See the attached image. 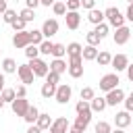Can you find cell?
<instances>
[{"label": "cell", "mask_w": 133, "mask_h": 133, "mask_svg": "<svg viewBox=\"0 0 133 133\" xmlns=\"http://www.w3.org/2000/svg\"><path fill=\"white\" fill-rule=\"evenodd\" d=\"M104 17H106V23H108L110 27H114V29H118V27L125 25V17H123V12H121L116 6L106 8V10H104Z\"/></svg>", "instance_id": "1"}, {"label": "cell", "mask_w": 133, "mask_h": 133, "mask_svg": "<svg viewBox=\"0 0 133 133\" xmlns=\"http://www.w3.org/2000/svg\"><path fill=\"white\" fill-rule=\"evenodd\" d=\"M69 75L73 79L83 77V56H71L69 58Z\"/></svg>", "instance_id": "2"}, {"label": "cell", "mask_w": 133, "mask_h": 133, "mask_svg": "<svg viewBox=\"0 0 133 133\" xmlns=\"http://www.w3.org/2000/svg\"><path fill=\"white\" fill-rule=\"evenodd\" d=\"M118 87V73H108L100 79V91H112Z\"/></svg>", "instance_id": "3"}, {"label": "cell", "mask_w": 133, "mask_h": 133, "mask_svg": "<svg viewBox=\"0 0 133 133\" xmlns=\"http://www.w3.org/2000/svg\"><path fill=\"white\" fill-rule=\"evenodd\" d=\"M29 66H31V71H33L35 77H44V79H46V75L50 73V64H48L46 60H42V58L29 60Z\"/></svg>", "instance_id": "4"}, {"label": "cell", "mask_w": 133, "mask_h": 133, "mask_svg": "<svg viewBox=\"0 0 133 133\" xmlns=\"http://www.w3.org/2000/svg\"><path fill=\"white\" fill-rule=\"evenodd\" d=\"M71 96H73L71 85H69V83H60V85L56 87V96H54V100H56L58 104H69Z\"/></svg>", "instance_id": "5"}, {"label": "cell", "mask_w": 133, "mask_h": 133, "mask_svg": "<svg viewBox=\"0 0 133 133\" xmlns=\"http://www.w3.org/2000/svg\"><path fill=\"white\" fill-rule=\"evenodd\" d=\"M129 37H131V29H129L127 25L114 29V33H112V42H114L116 46H125V44L129 42Z\"/></svg>", "instance_id": "6"}, {"label": "cell", "mask_w": 133, "mask_h": 133, "mask_svg": "<svg viewBox=\"0 0 133 133\" xmlns=\"http://www.w3.org/2000/svg\"><path fill=\"white\" fill-rule=\"evenodd\" d=\"M17 75H19V79H21V83H23V85H31V83H33V79H35V75H33V71H31V66H29V64H19Z\"/></svg>", "instance_id": "7"}, {"label": "cell", "mask_w": 133, "mask_h": 133, "mask_svg": "<svg viewBox=\"0 0 133 133\" xmlns=\"http://www.w3.org/2000/svg\"><path fill=\"white\" fill-rule=\"evenodd\" d=\"M131 123H133V118H131V112L129 110H121V112L114 114L116 129H127V127H131Z\"/></svg>", "instance_id": "8"}, {"label": "cell", "mask_w": 133, "mask_h": 133, "mask_svg": "<svg viewBox=\"0 0 133 133\" xmlns=\"http://www.w3.org/2000/svg\"><path fill=\"white\" fill-rule=\"evenodd\" d=\"M69 129H71V123L66 121V116H58L50 125V133H69Z\"/></svg>", "instance_id": "9"}, {"label": "cell", "mask_w": 133, "mask_h": 133, "mask_svg": "<svg viewBox=\"0 0 133 133\" xmlns=\"http://www.w3.org/2000/svg\"><path fill=\"white\" fill-rule=\"evenodd\" d=\"M64 21H66V29H71V31L79 29V25H81V15H79V10H66Z\"/></svg>", "instance_id": "10"}, {"label": "cell", "mask_w": 133, "mask_h": 133, "mask_svg": "<svg viewBox=\"0 0 133 133\" xmlns=\"http://www.w3.org/2000/svg\"><path fill=\"white\" fill-rule=\"evenodd\" d=\"M104 98H106V104H108V106H116V104H123V102H125V91H123L121 87H116V89L108 91Z\"/></svg>", "instance_id": "11"}, {"label": "cell", "mask_w": 133, "mask_h": 133, "mask_svg": "<svg viewBox=\"0 0 133 133\" xmlns=\"http://www.w3.org/2000/svg\"><path fill=\"white\" fill-rule=\"evenodd\" d=\"M110 66L114 69V73L127 71V66H129V56H127V54H116V56H112V62H110Z\"/></svg>", "instance_id": "12"}, {"label": "cell", "mask_w": 133, "mask_h": 133, "mask_svg": "<svg viewBox=\"0 0 133 133\" xmlns=\"http://www.w3.org/2000/svg\"><path fill=\"white\" fill-rule=\"evenodd\" d=\"M42 33H44V37L56 35V33H58V21H56V19H46V21L42 23Z\"/></svg>", "instance_id": "13"}, {"label": "cell", "mask_w": 133, "mask_h": 133, "mask_svg": "<svg viewBox=\"0 0 133 133\" xmlns=\"http://www.w3.org/2000/svg\"><path fill=\"white\" fill-rule=\"evenodd\" d=\"M31 44V37H29V31H19V33H15L12 35V46L15 48H27Z\"/></svg>", "instance_id": "14"}, {"label": "cell", "mask_w": 133, "mask_h": 133, "mask_svg": "<svg viewBox=\"0 0 133 133\" xmlns=\"http://www.w3.org/2000/svg\"><path fill=\"white\" fill-rule=\"evenodd\" d=\"M10 106H12V112H15L17 116H21V118H23V116H25V112H27V108H29L31 104L27 102V98H17Z\"/></svg>", "instance_id": "15"}, {"label": "cell", "mask_w": 133, "mask_h": 133, "mask_svg": "<svg viewBox=\"0 0 133 133\" xmlns=\"http://www.w3.org/2000/svg\"><path fill=\"white\" fill-rule=\"evenodd\" d=\"M50 71H52V73L62 75V73H66V71H69V62H66L64 58H54V60L50 62Z\"/></svg>", "instance_id": "16"}, {"label": "cell", "mask_w": 133, "mask_h": 133, "mask_svg": "<svg viewBox=\"0 0 133 133\" xmlns=\"http://www.w3.org/2000/svg\"><path fill=\"white\" fill-rule=\"evenodd\" d=\"M104 10H100V8H94V10H89V15H87V21L91 23V25H100V23H104Z\"/></svg>", "instance_id": "17"}, {"label": "cell", "mask_w": 133, "mask_h": 133, "mask_svg": "<svg viewBox=\"0 0 133 133\" xmlns=\"http://www.w3.org/2000/svg\"><path fill=\"white\" fill-rule=\"evenodd\" d=\"M89 106H91V112H104L106 110V98H102V96H96L91 102H89Z\"/></svg>", "instance_id": "18"}, {"label": "cell", "mask_w": 133, "mask_h": 133, "mask_svg": "<svg viewBox=\"0 0 133 133\" xmlns=\"http://www.w3.org/2000/svg\"><path fill=\"white\" fill-rule=\"evenodd\" d=\"M37 116H39L37 106H29L27 112H25V116H23V121H25L27 125H35V123H37Z\"/></svg>", "instance_id": "19"}, {"label": "cell", "mask_w": 133, "mask_h": 133, "mask_svg": "<svg viewBox=\"0 0 133 133\" xmlns=\"http://www.w3.org/2000/svg\"><path fill=\"white\" fill-rule=\"evenodd\" d=\"M91 114L94 112H87V114H77V118H75V127H79V129H87V125L91 123Z\"/></svg>", "instance_id": "20"}, {"label": "cell", "mask_w": 133, "mask_h": 133, "mask_svg": "<svg viewBox=\"0 0 133 133\" xmlns=\"http://www.w3.org/2000/svg\"><path fill=\"white\" fill-rule=\"evenodd\" d=\"M83 54V46L79 44V42H71L69 46H66V56L71 58V56H81Z\"/></svg>", "instance_id": "21"}, {"label": "cell", "mask_w": 133, "mask_h": 133, "mask_svg": "<svg viewBox=\"0 0 133 133\" xmlns=\"http://www.w3.org/2000/svg\"><path fill=\"white\" fill-rule=\"evenodd\" d=\"M98 54H100V50L96 48V46H85L83 48V60H96L98 58Z\"/></svg>", "instance_id": "22"}, {"label": "cell", "mask_w": 133, "mask_h": 133, "mask_svg": "<svg viewBox=\"0 0 133 133\" xmlns=\"http://www.w3.org/2000/svg\"><path fill=\"white\" fill-rule=\"evenodd\" d=\"M96 62H98L100 66H110V62H112V54H110L108 50H102V52L98 54Z\"/></svg>", "instance_id": "23"}, {"label": "cell", "mask_w": 133, "mask_h": 133, "mask_svg": "<svg viewBox=\"0 0 133 133\" xmlns=\"http://www.w3.org/2000/svg\"><path fill=\"white\" fill-rule=\"evenodd\" d=\"M42 131H46V129H50V125H52V118H50V114H46V112H39V116H37V123H35Z\"/></svg>", "instance_id": "24"}, {"label": "cell", "mask_w": 133, "mask_h": 133, "mask_svg": "<svg viewBox=\"0 0 133 133\" xmlns=\"http://www.w3.org/2000/svg\"><path fill=\"white\" fill-rule=\"evenodd\" d=\"M17 69H19L17 60H12V58H4L2 60V73H17Z\"/></svg>", "instance_id": "25"}, {"label": "cell", "mask_w": 133, "mask_h": 133, "mask_svg": "<svg viewBox=\"0 0 133 133\" xmlns=\"http://www.w3.org/2000/svg\"><path fill=\"white\" fill-rule=\"evenodd\" d=\"M56 87H58V85H52V83H44V85H42V98H46V100L54 98V96H56Z\"/></svg>", "instance_id": "26"}, {"label": "cell", "mask_w": 133, "mask_h": 133, "mask_svg": "<svg viewBox=\"0 0 133 133\" xmlns=\"http://www.w3.org/2000/svg\"><path fill=\"white\" fill-rule=\"evenodd\" d=\"M29 37H31V44L33 46H39L46 37H44V33H42V29H33V31H29Z\"/></svg>", "instance_id": "27"}, {"label": "cell", "mask_w": 133, "mask_h": 133, "mask_svg": "<svg viewBox=\"0 0 133 133\" xmlns=\"http://www.w3.org/2000/svg\"><path fill=\"white\" fill-rule=\"evenodd\" d=\"M0 96H2V100H4L6 104H12V102L17 100V94H15V89H12V87H4V91H2Z\"/></svg>", "instance_id": "28"}, {"label": "cell", "mask_w": 133, "mask_h": 133, "mask_svg": "<svg viewBox=\"0 0 133 133\" xmlns=\"http://www.w3.org/2000/svg\"><path fill=\"white\" fill-rule=\"evenodd\" d=\"M52 10H54V15H56V17H64V15H66V2L56 0V2H54V6H52Z\"/></svg>", "instance_id": "29"}, {"label": "cell", "mask_w": 133, "mask_h": 133, "mask_svg": "<svg viewBox=\"0 0 133 133\" xmlns=\"http://www.w3.org/2000/svg\"><path fill=\"white\" fill-rule=\"evenodd\" d=\"M52 50H54V44H52L50 39H44V42L39 44V54H44V56H50V54H52Z\"/></svg>", "instance_id": "30"}, {"label": "cell", "mask_w": 133, "mask_h": 133, "mask_svg": "<svg viewBox=\"0 0 133 133\" xmlns=\"http://www.w3.org/2000/svg\"><path fill=\"white\" fill-rule=\"evenodd\" d=\"M25 56H27L29 60H33V58H39V46H33V44H29V46L25 48Z\"/></svg>", "instance_id": "31"}, {"label": "cell", "mask_w": 133, "mask_h": 133, "mask_svg": "<svg viewBox=\"0 0 133 133\" xmlns=\"http://www.w3.org/2000/svg\"><path fill=\"white\" fill-rule=\"evenodd\" d=\"M75 110H77V114H87V112H91V106H89V102L79 100V102L75 104Z\"/></svg>", "instance_id": "32"}, {"label": "cell", "mask_w": 133, "mask_h": 133, "mask_svg": "<svg viewBox=\"0 0 133 133\" xmlns=\"http://www.w3.org/2000/svg\"><path fill=\"white\" fill-rule=\"evenodd\" d=\"M17 19H19V15H17V12L12 10V8H8V10H6L4 15H2V21H4L6 25H12V23H15Z\"/></svg>", "instance_id": "33"}, {"label": "cell", "mask_w": 133, "mask_h": 133, "mask_svg": "<svg viewBox=\"0 0 133 133\" xmlns=\"http://www.w3.org/2000/svg\"><path fill=\"white\" fill-rule=\"evenodd\" d=\"M19 17H21L25 23H31V21L35 19V10H31V8H27V6H25V8L19 12Z\"/></svg>", "instance_id": "34"}, {"label": "cell", "mask_w": 133, "mask_h": 133, "mask_svg": "<svg viewBox=\"0 0 133 133\" xmlns=\"http://www.w3.org/2000/svg\"><path fill=\"white\" fill-rule=\"evenodd\" d=\"M52 56H54V58H64V56H66V46H64V44H54Z\"/></svg>", "instance_id": "35"}, {"label": "cell", "mask_w": 133, "mask_h": 133, "mask_svg": "<svg viewBox=\"0 0 133 133\" xmlns=\"http://www.w3.org/2000/svg\"><path fill=\"white\" fill-rule=\"evenodd\" d=\"M94 131H96V133H110L112 127H110V123H106V121H98L96 127H94Z\"/></svg>", "instance_id": "36"}, {"label": "cell", "mask_w": 133, "mask_h": 133, "mask_svg": "<svg viewBox=\"0 0 133 133\" xmlns=\"http://www.w3.org/2000/svg\"><path fill=\"white\" fill-rule=\"evenodd\" d=\"M108 29H110V25H108V23L104 21V23H100V25H96V29H94V31H96V33L100 35V39H104V37L108 35Z\"/></svg>", "instance_id": "37"}, {"label": "cell", "mask_w": 133, "mask_h": 133, "mask_svg": "<svg viewBox=\"0 0 133 133\" xmlns=\"http://www.w3.org/2000/svg\"><path fill=\"white\" fill-rule=\"evenodd\" d=\"M85 39H87V46H96V48H98V44L102 42V39H100V35H98L96 31H89V33L85 35Z\"/></svg>", "instance_id": "38"}, {"label": "cell", "mask_w": 133, "mask_h": 133, "mask_svg": "<svg viewBox=\"0 0 133 133\" xmlns=\"http://www.w3.org/2000/svg\"><path fill=\"white\" fill-rule=\"evenodd\" d=\"M96 98V91H94V87H83L81 89V100H85V102H91Z\"/></svg>", "instance_id": "39"}, {"label": "cell", "mask_w": 133, "mask_h": 133, "mask_svg": "<svg viewBox=\"0 0 133 133\" xmlns=\"http://www.w3.org/2000/svg\"><path fill=\"white\" fill-rule=\"evenodd\" d=\"M46 83H52V85H60V75L50 71V73L46 75Z\"/></svg>", "instance_id": "40"}, {"label": "cell", "mask_w": 133, "mask_h": 133, "mask_svg": "<svg viewBox=\"0 0 133 133\" xmlns=\"http://www.w3.org/2000/svg\"><path fill=\"white\" fill-rule=\"evenodd\" d=\"M25 25H27V23H25V21H23V19L19 17V19H17V21H15V23H12L10 27L15 29V33H19V31H27V29H25Z\"/></svg>", "instance_id": "41"}, {"label": "cell", "mask_w": 133, "mask_h": 133, "mask_svg": "<svg viewBox=\"0 0 133 133\" xmlns=\"http://www.w3.org/2000/svg\"><path fill=\"white\" fill-rule=\"evenodd\" d=\"M81 8V0H66V10H79Z\"/></svg>", "instance_id": "42"}, {"label": "cell", "mask_w": 133, "mask_h": 133, "mask_svg": "<svg viewBox=\"0 0 133 133\" xmlns=\"http://www.w3.org/2000/svg\"><path fill=\"white\" fill-rule=\"evenodd\" d=\"M125 110H129V112H133V91L129 94V96H125Z\"/></svg>", "instance_id": "43"}, {"label": "cell", "mask_w": 133, "mask_h": 133, "mask_svg": "<svg viewBox=\"0 0 133 133\" xmlns=\"http://www.w3.org/2000/svg\"><path fill=\"white\" fill-rule=\"evenodd\" d=\"M81 6L85 10H94L96 8V0H81Z\"/></svg>", "instance_id": "44"}, {"label": "cell", "mask_w": 133, "mask_h": 133, "mask_svg": "<svg viewBox=\"0 0 133 133\" xmlns=\"http://www.w3.org/2000/svg\"><path fill=\"white\" fill-rule=\"evenodd\" d=\"M15 94H17V98H25L27 96V85H19L15 89Z\"/></svg>", "instance_id": "45"}, {"label": "cell", "mask_w": 133, "mask_h": 133, "mask_svg": "<svg viewBox=\"0 0 133 133\" xmlns=\"http://www.w3.org/2000/svg\"><path fill=\"white\" fill-rule=\"evenodd\" d=\"M25 4H27V8H31V10H35V8H37V6L42 4V2H39V0H25Z\"/></svg>", "instance_id": "46"}, {"label": "cell", "mask_w": 133, "mask_h": 133, "mask_svg": "<svg viewBox=\"0 0 133 133\" xmlns=\"http://www.w3.org/2000/svg\"><path fill=\"white\" fill-rule=\"evenodd\" d=\"M125 19H129V21L133 23V4H129V6H127V12H125Z\"/></svg>", "instance_id": "47"}, {"label": "cell", "mask_w": 133, "mask_h": 133, "mask_svg": "<svg viewBox=\"0 0 133 133\" xmlns=\"http://www.w3.org/2000/svg\"><path fill=\"white\" fill-rule=\"evenodd\" d=\"M127 79L133 83V64H131V62H129V66H127Z\"/></svg>", "instance_id": "48"}, {"label": "cell", "mask_w": 133, "mask_h": 133, "mask_svg": "<svg viewBox=\"0 0 133 133\" xmlns=\"http://www.w3.org/2000/svg\"><path fill=\"white\" fill-rule=\"evenodd\" d=\"M27 133H42V129H39L37 125H29V129H27Z\"/></svg>", "instance_id": "49"}, {"label": "cell", "mask_w": 133, "mask_h": 133, "mask_svg": "<svg viewBox=\"0 0 133 133\" xmlns=\"http://www.w3.org/2000/svg\"><path fill=\"white\" fill-rule=\"evenodd\" d=\"M8 10V6H6V0H0V15H4Z\"/></svg>", "instance_id": "50"}, {"label": "cell", "mask_w": 133, "mask_h": 133, "mask_svg": "<svg viewBox=\"0 0 133 133\" xmlns=\"http://www.w3.org/2000/svg\"><path fill=\"white\" fill-rule=\"evenodd\" d=\"M4 83H6V79H4V73H0V94H2V91H4V87H6Z\"/></svg>", "instance_id": "51"}, {"label": "cell", "mask_w": 133, "mask_h": 133, "mask_svg": "<svg viewBox=\"0 0 133 133\" xmlns=\"http://www.w3.org/2000/svg\"><path fill=\"white\" fill-rule=\"evenodd\" d=\"M69 133H85V131H83V129H79V127H75V125H71Z\"/></svg>", "instance_id": "52"}, {"label": "cell", "mask_w": 133, "mask_h": 133, "mask_svg": "<svg viewBox=\"0 0 133 133\" xmlns=\"http://www.w3.org/2000/svg\"><path fill=\"white\" fill-rule=\"evenodd\" d=\"M110 133H125V129H112Z\"/></svg>", "instance_id": "53"}, {"label": "cell", "mask_w": 133, "mask_h": 133, "mask_svg": "<svg viewBox=\"0 0 133 133\" xmlns=\"http://www.w3.org/2000/svg\"><path fill=\"white\" fill-rule=\"evenodd\" d=\"M4 104H6V102H4V100H2V96H0V110L4 108Z\"/></svg>", "instance_id": "54"}, {"label": "cell", "mask_w": 133, "mask_h": 133, "mask_svg": "<svg viewBox=\"0 0 133 133\" xmlns=\"http://www.w3.org/2000/svg\"><path fill=\"white\" fill-rule=\"evenodd\" d=\"M127 2H129V4H133V0H127Z\"/></svg>", "instance_id": "55"}, {"label": "cell", "mask_w": 133, "mask_h": 133, "mask_svg": "<svg viewBox=\"0 0 133 133\" xmlns=\"http://www.w3.org/2000/svg\"><path fill=\"white\" fill-rule=\"evenodd\" d=\"M60 2H66V0H60Z\"/></svg>", "instance_id": "56"}, {"label": "cell", "mask_w": 133, "mask_h": 133, "mask_svg": "<svg viewBox=\"0 0 133 133\" xmlns=\"http://www.w3.org/2000/svg\"><path fill=\"white\" fill-rule=\"evenodd\" d=\"M131 127H133V123H131Z\"/></svg>", "instance_id": "57"}, {"label": "cell", "mask_w": 133, "mask_h": 133, "mask_svg": "<svg viewBox=\"0 0 133 133\" xmlns=\"http://www.w3.org/2000/svg\"><path fill=\"white\" fill-rule=\"evenodd\" d=\"M39 2H42V0H39Z\"/></svg>", "instance_id": "58"}]
</instances>
